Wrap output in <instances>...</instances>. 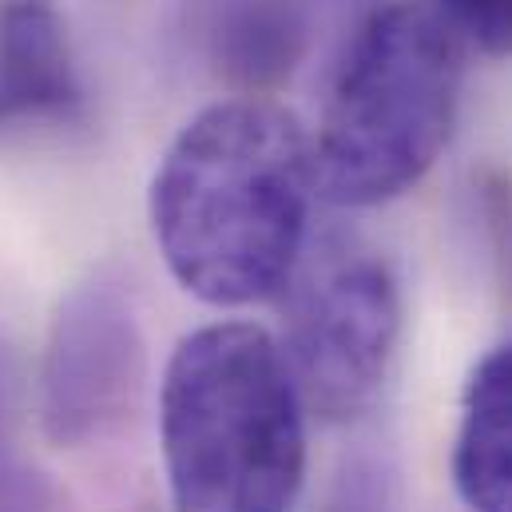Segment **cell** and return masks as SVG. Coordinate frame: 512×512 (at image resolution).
I'll return each mask as SVG.
<instances>
[{
    "mask_svg": "<svg viewBox=\"0 0 512 512\" xmlns=\"http://www.w3.org/2000/svg\"><path fill=\"white\" fill-rule=\"evenodd\" d=\"M310 135L266 96L203 108L151 179V235L171 278L235 310L282 294L310 243Z\"/></svg>",
    "mask_w": 512,
    "mask_h": 512,
    "instance_id": "1",
    "label": "cell"
},
{
    "mask_svg": "<svg viewBox=\"0 0 512 512\" xmlns=\"http://www.w3.org/2000/svg\"><path fill=\"white\" fill-rule=\"evenodd\" d=\"M175 512H290L306 485V401L278 338L211 322L179 338L159 385Z\"/></svg>",
    "mask_w": 512,
    "mask_h": 512,
    "instance_id": "2",
    "label": "cell"
},
{
    "mask_svg": "<svg viewBox=\"0 0 512 512\" xmlns=\"http://www.w3.org/2000/svg\"><path fill=\"white\" fill-rule=\"evenodd\" d=\"M461 104V48L421 4L378 8L346 48L318 131L314 187L338 207H382L441 159Z\"/></svg>",
    "mask_w": 512,
    "mask_h": 512,
    "instance_id": "3",
    "label": "cell"
},
{
    "mask_svg": "<svg viewBox=\"0 0 512 512\" xmlns=\"http://www.w3.org/2000/svg\"><path fill=\"white\" fill-rule=\"evenodd\" d=\"M286 290V366L306 413L350 425L385 389L397 338L401 290L382 251L354 235L306 243Z\"/></svg>",
    "mask_w": 512,
    "mask_h": 512,
    "instance_id": "4",
    "label": "cell"
},
{
    "mask_svg": "<svg viewBox=\"0 0 512 512\" xmlns=\"http://www.w3.org/2000/svg\"><path fill=\"white\" fill-rule=\"evenodd\" d=\"M147 378V342L131 298L108 278L72 286L44 338L36 413L56 449H84L131 417Z\"/></svg>",
    "mask_w": 512,
    "mask_h": 512,
    "instance_id": "5",
    "label": "cell"
},
{
    "mask_svg": "<svg viewBox=\"0 0 512 512\" xmlns=\"http://www.w3.org/2000/svg\"><path fill=\"white\" fill-rule=\"evenodd\" d=\"M88 88L56 0H0V139L32 128H76Z\"/></svg>",
    "mask_w": 512,
    "mask_h": 512,
    "instance_id": "6",
    "label": "cell"
},
{
    "mask_svg": "<svg viewBox=\"0 0 512 512\" xmlns=\"http://www.w3.org/2000/svg\"><path fill=\"white\" fill-rule=\"evenodd\" d=\"M195 36L211 72L239 96L274 92L310 48L306 0H199Z\"/></svg>",
    "mask_w": 512,
    "mask_h": 512,
    "instance_id": "7",
    "label": "cell"
},
{
    "mask_svg": "<svg viewBox=\"0 0 512 512\" xmlns=\"http://www.w3.org/2000/svg\"><path fill=\"white\" fill-rule=\"evenodd\" d=\"M453 489L469 512H512V338L489 350L465 382Z\"/></svg>",
    "mask_w": 512,
    "mask_h": 512,
    "instance_id": "8",
    "label": "cell"
},
{
    "mask_svg": "<svg viewBox=\"0 0 512 512\" xmlns=\"http://www.w3.org/2000/svg\"><path fill=\"white\" fill-rule=\"evenodd\" d=\"M437 16L489 56H512V0H437Z\"/></svg>",
    "mask_w": 512,
    "mask_h": 512,
    "instance_id": "9",
    "label": "cell"
}]
</instances>
